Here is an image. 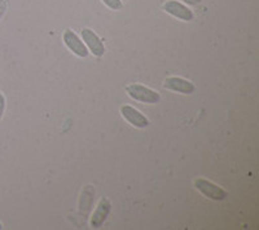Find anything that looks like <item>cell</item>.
<instances>
[{"mask_svg":"<svg viewBox=\"0 0 259 230\" xmlns=\"http://www.w3.org/2000/svg\"><path fill=\"white\" fill-rule=\"evenodd\" d=\"M126 92L133 100L143 103H158L161 100L158 92L153 91L149 87L143 86V84H138V83L128 84L126 87Z\"/></svg>","mask_w":259,"mask_h":230,"instance_id":"obj_1","label":"cell"},{"mask_svg":"<svg viewBox=\"0 0 259 230\" xmlns=\"http://www.w3.org/2000/svg\"><path fill=\"white\" fill-rule=\"evenodd\" d=\"M194 186L201 194L205 195L209 199H212V201H224L227 198L226 190L222 189L221 186H218L217 184L206 180V179H197L194 181Z\"/></svg>","mask_w":259,"mask_h":230,"instance_id":"obj_2","label":"cell"},{"mask_svg":"<svg viewBox=\"0 0 259 230\" xmlns=\"http://www.w3.org/2000/svg\"><path fill=\"white\" fill-rule=\"evenodd\" d=\"M82 40L85 44L87 49H89L90 53H92L96 57H103L104 53H105V45H104L103 40L100 39V36L97 35L92 29H85L82 30Z\"/></svg>","mask_w":259,"mask_h":230,"instance_id":"obj_3","label":"cell"},{"mask_svg":"<svg viewBox=\"0 0 259 230\" xmlns=\"http://www.w3.org/2000/svg\"><path fill=\"white\" fill-rule=\"evenodd\" d=\"M62 40H64L65 45H66L75 56L80 57V59L89 57V49H87V47H85V44L83 43L82 39L74 33L73 30H65L64 34H62Z\"/></svg>","mask_w":259,"mask_h":230,"instance_id":"obj_4","label":"cell"},{"mask_svg":"<svg viewBox=\"0 0 259 230\" xmlns=\"http://www.w3.org/2000/svg\"><path fill=\"white\" fill-rule=\"evenodd\" d=\"M163 11H165L167 15L172 16V17L178 18V20L186 21V22H189L194 18V13L192 9H189L186 4L180 3V2H177V0H168L163 4Z\"/></svg>","mask_w":259,"mask_h":230,"instance_id":"obj_5","label":"cell"},{"mask_svg":"<svg viewBox=\"0 0 259 230\" xmlns=\"http://www.w3.org/2000/svg\"><path fill=\"white\" fill-rule=\"evenodd\" d=\"M121 115L124 121L128 122L133 127L135 128H147L149 126V119L145 117L144 114H142V111H139L138 109H135L134 106H130V105H123L121 107Z\"/></svg>","mask_w":259,"mask_h":230,"instance_id":"obj_6","label":"cell"},{"mask_svg":"<svg viewBox=\"0 0 259 230\" xmlns=\"http://www.w3.org/2000/svg\"><path fill=\"white\" fill-rule=\"evenodd\" d=\"M163 87L168 91L178 92V93H183V95H192L196 91V86L193 83L180 77L166 78V80L163 82Z\"/></svg>","mask_w":259,"mask_h":230,"instance_id":"obj_7","label":"cell"},{"mask_svg":"<svg viewBox=\"0 0 259 230\" xmlns=\"http://www.w3.org/2000/svg\"><path fill=\"white\" fill-rule=\"evenodd\" d=\"M110 210H112V203L108 198H101L99 204H97L96 210L94 211L91 216V226L94 229H99L101 225L105 222L106 217L109 216Z\"/></svg>","mask_w":259,"mask_h":230,"instance_id":"obj_8","label":"cell"},{"mask_svg":"<svg viewBox=\"0 0 259 230\" xmlns=\"http://www.w3.org/2000/svg\"><path fill=\"white\" fill-rule=\"evenodd\" d=\"M108 8L112 11H121L123 8V2L122 0H101Z\"/></svg>","mask_w":259,"mask_h":230,"instance_id":"obj_9","label":"cell"},{"mask_svg":"<svg viewBox=\"0 0 259 230\" xmlns=\"http://www.w3.org/2000/svg\"><path fill=\"white\" fill-rule=\"evenodd\" d=\"M6 105H7V101L4 95L0 92V121L3 119L4 117V111H6Z\"/></svg>","mask_w":259,"mask_h":230,"instance_id":"obj_10","label":"cell"},{"mask_svg":"<svg viewBox=\"0 0 259 230\" xmlns=\"http://www.w3.org/2000/svg\"><path fill=\"white\" fill-rule=\"evenodd\" d=\"M7 9H8V0H0V21L6 15Z\"/></svg>","mask_w":259,"mask_h":230,"instance_id":"obj_11","label":"cell"},{"mask_svg":"<svg viewBox=\"0 0 259 230\" xmlns=\"http://www.w3.org/2000/svg\"><path fill=\"white\" fill-rule=\"evenodd\" d=\"M186 6H198L202 0H182Z\"/></svg>","mask_w":259,"mask_h":230,"instance_id":"obj_12","label":"cell"},{"mask_svg":"<svg viewBox=\"0 0 259 230\" xmlns=\"http://www.w3.org/2000/svg\"><path fill=\"white\" fill-rule=\"evenodd\" d=\"M122 2H126V0H122Z\"/></svg>","mask_w":259,"mask_h":230,"instance_id":"obj_13","label":"cell"}]
</instances>
